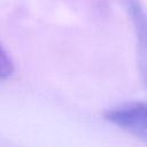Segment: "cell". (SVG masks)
<instances>
[{"instance_id":"obj_1","label":"cell","mask_w":147,"mask_h":147,"mask_svg":"<svg viewBox=\"0 0 147 147\" xmlns=\"http://www.w3.org/2000/svg\"><path fill=\"white\" fill-rule=\"evenodd\" d=\"M107 122L134 136L147 145V102H125L105 111Z\"/></svg>"},{"instance_id":"obj_2","label":"cell","mask_w":147,"mask_h":147,"mask_svg":"<svg viewBox=\"0 0 147 147\" xmlns=\"http://www.w3.org/2000/svg\"><path fill=\"white\" fill-rule=\"evenodd\" d=\"M125 8L136 36L139 74L147 88V10L139 0H126Z\"/></svg>"},{"instance_id":"obj_3","label":"cell","mask_w":147,"mask_h":147,"mask_svg":"<svg viewBox=\"0 0 147 147\" xmlns=\"http://www.w3.org/2000/svg\"><path fill=\"white\" fill-rule=\"evenodd\" d=\"M13 72H14V62L9 53L0 42V79H6L10 77Z\"/></svg>"}]
</instances>
